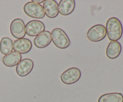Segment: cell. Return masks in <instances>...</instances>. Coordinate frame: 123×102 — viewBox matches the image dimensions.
Listing matches in <instances>:
<instances>
[{
    "label": "cell",
    "mask_w": 123,
    "mask_h": 102,
    "mask_svg": "<svg viewBox=\"0 0 123 102\" xmlns=\"http://www.w3.org/2000/svg\"><path fill=\"white\" fill-rule=\"evenodd\" d=\"M51 33L49 31H44L40 34L34 40L35 46L39 49L46 48L51 43Z\"/></svg>",
    "instance_id": "11"
},
{
    "label": "cell",
    "mask_w": 123,
    "mask_h": 102,
    "mask_svg": "<svg viewBox=\"0 0 123 102\" xmlns=\"http://www.w3.org/2000/svg\"><path fill=\"white\" fill-rule=\"evenodd\" d=\"M98 102H123V96L119 92L105 94L99 97Z\"/></svg>",
    "instance_id": "15"
},
{
    "label": "cell",
    "mask_w": 123,
    "mask_h": 102,
    "mask_svg": "<svg viewBox=\"0 0 123 102\" xmlns=\"http://www.w3.org/2000/svg\"><path fill=\"white\" fill-rule=\"evenodd\" d=\"M10 30L12 36L17 39L24 38L25 36V25L21 19H15L12 22Z\"/></svg>",
    "instance_id": "6"
},
{
    "label": "cell",
    "mask_w": 123,
    "mask_h": 102,
    "mask_svg": "<svg viewBox=\"0 0 123 102\" xmlns=\"http://www.w3.org/2000/svg\"><path fill=\"white\" fill-rule=\"evenodd\" d=\"M86 36L88 39L92 42H100L106 36V28L100 24L94 25L89 29Z\"/></svg>",
    "instance_id": "4"
},
{
    "label": "cell",
    "mask_w": 123,
    "mask_h": 102,
    "mask_svg": "<svg viewBox=\"0 0 123 102\" xmlns=\"http://www.w3.org/2000/svg\"><path fill=\"white\" fill-rule=\"evenodd\" d=\"M24 11L28 16L35 19H43L45 16L43 7L40 4L34 3L32 1L25 4Z\"/></svg>",
    "instance_id": "3"
},
{
    "label": "cell",
    "mask_w": 123,
    "mask_h": 102,
    "mask_svg": "<svg viewBox=\"0 0 123 102\" xmlns=\"http://www.w3.org/2000/svg\"><path fill=\"white\" fill-rule=\"evenodd\" d=\"M81 72L76 67H72L62 73L60 76L61 82L66 85H72L80 79Z\"/></svg>",
    "instance_id": "5"
},
{
    "label": "cell",
    "mask_w": 123,
    "mask_h": 102,
    "mask_svg": "<svg viewBox=\"0 0 123 102\" xmlns=\"http://www.w3.org/2000/svg\"><path fill=\"white\" fill-rule=\"evenodd\" d=\"M106 31L108 38L111 42L119 40L123 33V28L121 21L115 17L109 18L106 22Z\"/></svg>",
    "instance_id": "1"
},
{
    "label": "cell",
    "mask_w": 123,
    "mask_h": 102,
    "mask_svg": "<svg viewBox=\"0 0 123 102\" xmlns=\"http://www.w3.org/2000/svg\"><path fill=\"white\" fill-rule=\"evenodd\" d=\"M13 49V42L8 37H2L0 42V52L3 55H7Z\"/></svg>",
    "instance_id": "16"
},
{
    "label": "cell",
    "mask_w": 123,
    "mask_h": 102,
    "mask_svg": "<svg viewBox=\"0 0 123 102\" xmlns=\"http://www.w3.org/2000/svg\"><path fill=\"white\" fill-rule=\"evenodd\" d=\"M34 67V62L31 59L25 58L20 61L17 65L16 72L20 77H24L28 75Z\"/></svg>",
    "instance_id": "8"
},
{
    "label": "cell",
    "mask_w": 123,
    "mask_h": 102,
    "mask_svg": "<svg viewBox=\"0 0 123 102\" xmlns=\"http://www.w3.org/2000/svg\"><path fill=\"white\" fill-rule=\"evenodd\" d=\"M45 26L42 22L37 20H31L25 26V32L30 37L37 36L44 32Z\"/></svg>",
    "instance_id": "7"
},
{
    "label": "cell",
    "mask_w": 123,
    "mask_h": 102,
    "mask_svg": "<svg viewBox=\"0 0 123 102\" xmlns=\"http://www.w3.org/2000/svg\"><path fill=\"white\" fill-rule=\"evenodd\" d=\"M32 43L28 38L16 40L13 43V49L20 54H25L31 50Z\"/></svg>",
    "instance_id": "9"
},
{
    "label": "cell",
    "mask_w": 123,
    "mask_h": 102,
    "mask_svg": "<svg viewBox=\"0 0 123 102\" xmlns=\"http://www.w3.org/2000/svg\"><path fill=\"white\" fill-rule=\"evenodd\" d=\"M22 56L17 52H12L6 55L2 58V62L7 67H14L21 61Z\"/></svg>",
    "instance_id": "14"
},
{
    "label": "cell",
    "mask_w": 123,
    "mask_h": 102,
    "mask_svg": "<svg viewBox=\"0 0 123 102\" xmlns=\"http://www.w3.org/2000/svg\"><path fill=\"white\" fill-rule=\"evenodd\" d=\"M44 1L43 0H40V1H38V0H32V2H34V3L37 4H39L42 3V2H44Z\"/></svg>",
    "instance_id": "17"
},
{
    "label": "cell",
    "mask_w": 123,
    "mask_h": 102,
    "mask_svg": "<svg viewBox=\"0 0 123 102\" xmlns=\"http://www.w3.org/2000/svg\"><path fill=\"white\" fill-rule=\"evenodd\" d=\"M75 6L74 0H61L58 4V12L61 15L68 16L73 13Z\"/></svg>",
    "instance_id": "12"
},
{
    "label": "cell",
    "mask_w": 123,
    "mask_h": 102,
    "mask_svg": "<svg viewBox=\"0 0 123 102\" xmlns=\"http://www.w3.org/2000/svg\"><path fill=\"white\" fill-rule=\"evenodd\" d=\"M43 9L47 17L50 19L55 18L58 15V5L54 0H46L43 2Z\"/></svg>",
    "instance_id": "10"
},
{
    "label": "cell",
    "mask_w": 123,
    "mask_h": 102,
    "mask_svg": "<svg viewBox=\"0 0 123 102\" xmlns=\"http://www.w3.org/2000/svg\"><path fill=\"white\" fill-rule=\"evenodd\" d=\"M122 50L121 45L117 41L111 42L106 48V54L108 58L114 60L120 55Z\"/></svg>",
    "instance_id": "13"
},
{
    "label": "cell",
    "mask_w": 123,
    "mask_h": 102,
    "mask_svg": "<svg viewBox=\"0 0 123 102\" xmlns=\"http://www.w3.org/2000/svg\"><path fill=\"white\" fill-rule=\"evenodd\" d=\"M51 38L54 45L59 49H66L70 44V40L68 36L61 28L54 29L52 31Z\"/></svg>",
    "instance_id": "2"
}]
</instances>
